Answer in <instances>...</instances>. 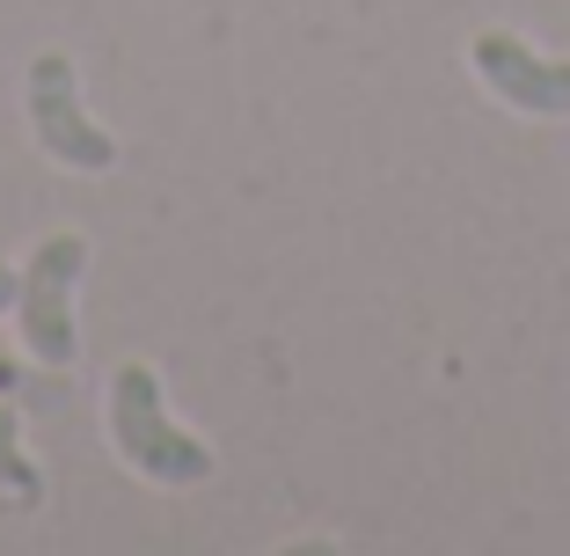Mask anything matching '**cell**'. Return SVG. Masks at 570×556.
<instances>
[{"label": "cell", "instance_id": "cell-1", "mask_svg": "<svg viewBox=\"0 0 570 556\" xmlns=\"http://www.w3.org/2000/svg\"><path fill=\"white\" fill-rule=\"evenodd\" d=\"M102 403H110V447H118V461H132L147 484L190 490V484L213 476V447L168 418L161 373H154L147 359H125V367L110 373V396H102Z\"/></svg>", "mask_w": 570, "mask_h": 556}, {"label": "cell", "instance_id": "cell-2", "mask_svg": "<svg viewBox=\"0 0 570 556\" xmlns=\"http://www.w3.org/2000/svg\"><path fill=\"white\" fill-rule=\"evenodd\" d=\"M88 271V235H45L22 264V286H16V315H22V344L30 359L45 367H73L81 338H73V286Z\"/></svg>", "mask_w": 570, "mask_h": 556}, {"label": "cell", "instance_id": "cell-3", "mask_svg": "<svg viewBox=\"0 0 570 556\" xmlns=\"http://www.w3.org/2000/svg\"><path fill=\"white\" fill-rule=\"evenodd\" d=\"M22 103H30L37 147H45L59 169H81V176L118 169V139H110L81 110V81H73V59H67V51H37V59H30V81H22Z\"/></svg>", "mask_w": 570, "mask_h": 556}, {"label": "cell", "instance_id": "cell-4", "mask_svg": "<svg viewBox=\"0 0 570 556\" xmlns=\"http://www.w3.org/2000/svg\"><path fill=\"white\" fill-rule=\"evenodd\" d=\"M469 59L498 103H512L527 118H570V59H541L534 45H520L504 30H483L469 45Z\"/></svg>", "mask_w": 570, "mask_h": 556}, {"label": "cell", "instance_id": "cell-5", "mask_svg": "<svg viewBox=\"0 0 570 556\" xmlns=\"http://www.w3.org/2000/svg\"><path fill=\"white\" fill-rule=\"evenodd\" d=\"M45 506V476L22 455V418L0 403V513H37Z\"/></svg>", "mask_w": 570, "mask_h": 556}, {"label": "cell", "instance_id": "cell-6", "mask_svg": "<svg viewBox=\"0 0 570 556\" xmlns=\"http://www.w3.org/2000/svg\"><path fill=\"white\" fill-rule=\"evenodd\" d=\"M16 286H22V271H8V264H0V308H16Z\"/></svg>", "mask_w": 570, "mask_h": 556}]
</instances>
